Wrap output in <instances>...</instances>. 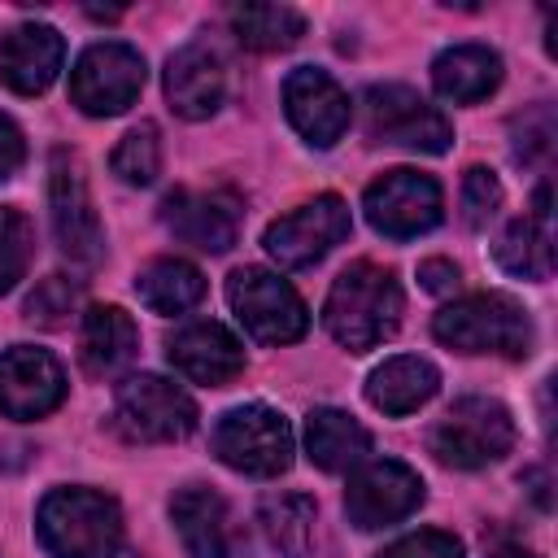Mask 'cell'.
I'll list each match as a JSON object with an SVG mask.
<instances>
[{
  "label": "cell",
  "instance_id": "1",
  "mask_svg": "<svg viewBox=\"0 0 558 558\" xmlns=\"http://www.w3.org/2000/svg\"><path fill=\"white\" fill-rule=\"evenodd\" d=\"M323 323L353 353L384 344L401 323V288H397L392 270H384L375 262L344 266L327 292Z\"/></svg>",
  "mask_w": 558,
  "mask_h": 558
},
{
  "label": "cell",
  "instance_id": "2",
  "mask_svg": "<svg viewBox=\"0 0 558 558\" xmlns=\"http://www.w3.org/2000/svg\"><path fill=\"white\" fill-rule=\"evenodd\" d=\"M35 532L52 558H109L122 541V510L96 488H52L39 501Z\"/></svg>",
  "mask_w": 558,
  "mask_h": 558
},
{
  "label": "cell",
  "instance_id": "3",
  "mask_svg": "<svg viewBox=\"0 0 558 558\" xmlns=\"http://www.w3.org/2000/svg\"><path fill=\"white\" fill-rule=\"evenodd\" d=\"M432 331L440 344L458 353H497V357H527L536 340L527 310L501 292H475L445 305L432 318Z\"/></svg>",
  "mask_w": 558,
  "mask_h": 558
},
{
  "label": "cell",
  "instance_id": "4",
  "mask_svg": "<svg viewBox=\"0 0 558 558\" xmlns=\"http://www.w3.org/2000/svg\"><path fill=\"white\" fill-rule=\"evenodd\" d=\"M427 445H432V453L445 466L475 471V466H488L501 453H510V445H514V418L493 397H462L432 427Z\"/></svg>",
  "mask_w": 558,
  "mask_h": 558
},
{
  "label": "cell",
  "instance_id": "5",
  "mask_svg": "<svg viewBox=\"0 0 558 558\" xmlns=\"http://www.w3.org/2000/svg\"><path fill=\"white\" fill-rule=\"evenodd\" d=\"M214 453L240 475H283L292 466V427L270 405H235L214 423Z\"/></svg>",
  "mask_w": 558,
  "mask_h": 558
},
{
  "label": "cell",
  "instance_id": "6",
  "mask_svg": "<svg viewBox=\"0 0 558 558\" xmlns=\"http://www.w3.org/2000/svg\"><path fill=\"white\" fill-rule=\"evenodd\" d=\"M113 427L131 445H170V440L192 436L196 401L179 384H170L161 375H131V379L118 384Z\"/></svg>",
  "mask_w": 558,
  "mask_h": 558
},
{
  "label": "cell",
  "instance_id": "7",
  "mask_svg": "<svg viewBox=\"0 0 558 558\" xmlns=\"http://www.w3.org/2000/svg\"><path fill=\"white\" fill-rule=\"evenodd\" d=\"M362 122L375 144H397L410 153H445L453 144L449 118L427 105L414 87L401 83H375L362 96Z\"/></svg>",
  "mask_w": 558,
  "mask_h": 558
},
{
  "label": "cell",
  "instance_id": "8",
  "mask_svg": "<svg viewBox=\"0 0 558 558\" xmlns=\"http://www.w3.org/2000/svg\"><path fill=\"white\" fill-rule=\"evenodd\" d=\"M227 301L244 323V331L262 344H292L310 327V314L296 288L266 266H240L227 279Z\"/></svg>",
  "mask_w": 558,
  "mask_h": 558
},
{
  "label": "cell",
  "instance_id": "9",
  "mask_svg": "<svg viewBox=\"0 0 558 558\" xmlns=\"http://www.w3.org/2000/svg\"><path fill=\"white\" fill-rule=\"evenodd\" d=\"M144 92V57L131 44H92L70 70V100L92 118H113Z\"/></svg>",
  "mask_w": 558,
  "mask_h": 558
},
{
  "label": "cell",
  "instance_id": "10",
  "mask_svg": "<svg viewBox=\"0 0 558 558\" xmlns=\"http://www.w3.org/2000/svg\"><path fill=\"white\" fill-rule=\"evenodd\" d=\"M362 209H366V222L388 235V240H414L423 231H432L445 214V201H440V183L423 170H388L379 174L366 196H362Z\"/></svg>",
  "mask_w": 558,
  "mask_h": 558
},
{
  "label": "cell",
  "instance_id": "11",
  "mask_svg": "<svg viewBox=\"0 0 558 558\" xmlns=\"http://www.w3.org/2000/svg\"><path fill=\"white\" fill-rule=\"evenodd\" d=\"M48 205H52V231L57 244L70 262L78 266H96L105 253V235H100V218L87 192V174L83 161L65 148L52 153V170H48Z\"/></svg>",
  "mask_w": 558,
  "mask_h": 558
},
{
  "label": "cell",
  "instance_id": "12",
  "mask_svg": "<svg viewBox=\"0 0 558 558\" xmlns=\"http://www.w3.org/2000/svg\"><path fill=\"white\" fill-rule=\"evenodd\" d=\"M353 218H349V205L340 196H314L305 205H296L292 214L275 218L262 235L266 253L283 266V270H301V266H314L318 257H327L344 235H349Z\"/></svg>",
  "mask_w": 558,
  "mask_h": 558
},
{
  "label": "cell",
  "instance_id": "13",
  "mask_svg": "<svg viewBox=\"0 0 558 558\" xmlns=\"http://www.w3.org/2000/svg\"><path fill=\"white\" fill-rule=\"evenodd\" d=\"M418 506H423V480H418V471H410V466L397 462V458L362 462V466L349 475L344 510H349V523L362 527V532L401 523V519L414 514Z\"/></svg>",
  "mask_w": 558,
  "mask_h": 558
},
{
  "label": "cell",
  "instance_id": "14",
  "mask_svg": "<svg viewBox=\"0 0 558 558\" xmlns=\"http://www.w3.org/2000/svg\"><path fill=\"white\" fill-rule=\"evenodd\" d=\"M65 401V371L48 349L13 344L0 353V414L44 418Z\"/></svg>",
  "mask_w": 558,
  "mask_h": 558
},
{
  "label": "cell",
  "instance_id": "15",
  "mask_svg": "<svg viewBox=\"0 0 558 558\" xmlns=\"http://www.w3.org/2000/svg\"><path fill=\"white\" fill-rule=\"evenodd\" d=\"M283 113L314 148H331L349 131V96L327 70L314 65H301L283 78Z\"/></svg>",
  "mask_w": 558,
  "mask_h": 558
},
{
  "label": "cell",
  "instance_id": "16",
  "mask_svg": "<svg viewBox=\"0 0 558 558\" xmlns=\"http://www.w3.org/2000/svg\"><path fill=\"white\" fill-rule=\"evenodd\" d=\"M166 357L183 379L205 384V388H222L244 371V344L214 318H196L179 327L166 340Z\"/></svg>",
  "mask_w": 558,
  "mask_h": 558
},
{
  "label": "cell",
  "instance_id": "17",
  "mask_svg": "<svg viewBox=\"0 0 558 558\" xmlns=\"http://www.w3.org/2000/svg\"><path fill=\"white\" fill-rule=\"evenodd\" d=\"M161 222L201 253H227L240 231V205L227 192H170L161 201Z\"/></svg>",
  "mask_w": 558,
  "mask_h": 558
},
{
  "label": "cell",
  "instance_id": "18",
  "mask_svg": "<svg viewBox=\"0 0 558 558\" xmlns=\"http://www.w3.org/2000/svg\"><path fill=\"white\" fill-rule=\"evenodd\" d=\"M65 61V39L48 22H22L0 44V78L17 96H39L52 87Z\"/></svg>",
  "mask_w": 558,
  "mask_h": 558
},
{
  "label": "cell",
  "instance_id": "19",
  "mask_svg": "<svg viewBox=\"0 0 558 558\" xmlns=\"http://www.w3.org/2000/svg\"><path fill=\"white\" fill-rule=\"evenodd\" d=\"M227 74L209 44H187L166 61V100L179 118L201 122L222 105Z\"/></svg>",
  "mask_w": 558,
  "mask_h": 558
},
{
  "label": "cell",
  "instance_id": "20",
  "mask_svg": "<svg viewBox=\"0 0 558 558\" xmlns=\"http://www.w3.org/2000/svg\"><path fill=\"white\" fill-rule=\"evenodd\" d=\"M140 331L122 305H92L78 327V362L92 379H113L135 362Z\"/></svg>",
  "mask_w": 558,
  "mask_h": 558
},
{
  "label": "cell",
  "instance_id": "21",
  "mask_svg": "<svg viewBox=\"0 0 558 558\" xmlns=\"http://www.w3.org/2000/svg\"><path fill=\"white\" fill-rule=\"evenodd\" d=\"M170 519L187 558H231V514L214 488L205 484L179 488L170 497Z\"/></svg>",
  "mask_w": 558,
  "mask_h": 558
},
{
  "label": "cell",
  "instance_id": "22",
  "mask_svg": "<svg viewBox=\"0 0 558 558\" xmlns=\"http://www.w3.org/2000/svg\"><path fill=\"white\" fill-rule=\"evenodd\" d=\"M493 257H497L501 270H510L519 279H549V270H554V231H549V187L545 183L536 187L532 214L514 218L501 231Z\"/></svg>",
  "mask_w": 558,
  "mask_h": 558
},
{
  "label": "cell",
  "instance_id": "23",
  "mask_svg": "<svg viewBox=\"0 0 558 558\" xmlns=\"http://www.w3.org/2000/svg\"><path fill=\"white\" fill-rule=\"evenodd\" d=\"M436 388H440V371H436L427 357L401 353V357H388L384 366L371 371V379H366V401H371L375 410L401 418V414H414L418 405H427V401L436 397Z\"/></svg>",
  "mask_w": 558,
  "mask_h": 558
},
{
  "label": "cell",
  "instance_id": "24",
  "mask_svg": "<svg viewBox=\"0 0 558 558\" xmlns=\"http://www.w3.org/2000/svg\"><path fill=\"white\" fill-rule=\"evenodd\" d=\"M432 83L453 105H475L497 92L501 83V57L484 44H453L432 61Z\"/></svg>",
  "mask_w": 558,
  "mask_h": 558
},
{
  "label": "cell",
  "instance_id": "25",
  "mask_svg": "<svg viewBox=\"0 0 558 558\" xmlns=\"http://www.w3.org/2000/svg\"><path fill=\"white\" fill-rule=\"evenodd\" d=\"M305 453L323 471H349L371 453V432L353 414L318 405L305 418Z\"/></svg>",
  "mask_w": 558,
  "mask_h": 558
},
{
  "label": "cell",
  "instance_id": "26",
  "mask_svg": "<svg viewBox=\"0 0 558 558\" xmlns=\"http://www.w3.org/2000/svg\"><path fill=\"white\" fill-rule=\"evenodd\" d=\"M262 532L279 558H314L318 536V506L305 493H279L262 501Z\"/></svg>",
  "mask_w": 558,
  "mask_h": 558
},
{
  "label": "cell",
  "instance_id": "27",
  "mask_svg": "<svg viewBox=\"0 0 558 558\" xmlns=\"http://www.w3.org/2000/svg\"><path fill=\"white\" fill-rule=\"evenodd\" d=\"M135 292L153 314H183L205 296V275L183 257H157L135 275Z\"/></svg>",
  "mask_w": 558,
  "mask_h": 558
},
{
  "label": "cell",
  "instance_id": "28",
  "mask_svg": "<svg viewBox=\"0 0 558 558\" xmlns=\"http://www.w3.org/2000/svg\"><path fill=\"white\" fill-rule=\"evenodd\" d=\"M227 22L235 39L253 52H279L305 35V17L292 4H231Z\"/></svg>",
  "mask_w": 558,
  "mask_h": 558
},
{
  "label": "cell",
  "instance_id": "29",
  "mask_svg": "<svg viewBox=\"0 0 558 558\" xmlns=\"http://www.w3.org/2000/svg\"><path fill=\"white\" fill-rule=\"evenodd\" d=\"M109 166H113V174H118L122 183L148 187V183L157 179V170H161V135H157V126H153V122L131 126V131L118 140Z\"/></svg>",
  "mask_w": 558,
  "mask_h": 558
},
{
  "label": "cell",
  "instance_id": "30",
  "mask_svg": "<svg viewBox=\"0 0 558 558\" xmlns=\"http://www.w3.org/2000/svg\"><path fill=\"white\" fill-rule=\"evenodd\" d=\"M74 305H78V283L70 275H48V279L35 283V292L26 296L22 314L35 327H61L74 314Z\"/></svg>",
  "mask_w": 558,
  "mask_h": 558
},
{
  "label": "cell",
  "instance_id": "31",
  "mask_svg": "<svg viewBox=\"0 0 558 558\" xmlns=\"http://www.w3.org/2000/svg\"><path fill=\"white\" fill-rule=\"evenodd\" d=\"M31 253H35L31 222H26L17 209L0 205V292H9V288H13V283L26 275Z\"/></svg>",
  "mask_w": 558,
  "mask_h": 558
},
{
  "label": "cell",
  "instance_id": "32",
  "mask_svg": "<svg viewBox=\"0 0 558 558\" xmlns=\"http://www.w3.org/2000/svg\"><path fill=\"white\" fill-rule=\"evenodd\" d=\"M497 209H501V183H497V174L484 170V166H471L462 174V218H466V227H475V231L488 227Z\"/></svg>",
  "mask_w": 558,
  "mask_h": 558
},
{
  "label": "cell",
  "instance_id": "33",
  "mask_svg": "<svg viewBox=\"0 0 558 558\" xmlns=\"http://www.w3.org/2000/svg\"><path fill=\"white\" fill-rule=\"evenodd\" d=\"M549 153H554V113L541 105L536 113L514 122V157L536 166V161H549Z\"/></svg>",
  "mask_w": 558,
  "mask_h": 558
},
{
  "label": "cell",
  "instance_id": "34",
  "mask_svg": "<svg viewBox=\"0 0 558 558\" xmlns=\"http://www.w3.org/2000/svg\"><path fill=\"white\" fill-rule=\"evenodd\" d=\"M379 558H462V541L449 536V532L427 527V532H410V536H401V541L388 545Z\"/></svg>",
  "mask_w": 558,
  "mask_h": 558
},
{
  "label": "cell",
  "instance_id": "35",
  "mask_svg": "<svg viewBox=\"0 0 558 558\" xmlns=\"http://www.w3.org/2000/svg\"><path fill=\"white\" fill-rule=\"evenodd\" d=\"M22 157H26V140H22L17 122H13L9 113H0V183L17 174Z\"/></svg>",
  "mask_w": 558,
  "mask_h": 558
},
{
  "label": "cell",
  "instance_id": "36",
  "mask_svg": "<svg viewBox=\"0 0 558 558\" xmlns=\"http://www.w3.org/2000/svg\"><path fill=\"white\" fill-rule=\"evenodd\" d=\"M418 279H423L427 292H453V288H458V266L445 262V257H427V262L418 266Z\"/></svg>",
  "mask_w": 558,
  "mask_h": 558
},
{
  "label": "cell",
  "instance_id": "37",
  "mask_svg": "<svg viewBox=\"0 0 558 558\" xmlns=\"http://www.w3.org/2000/svg\"><path fill=\"white\" fill-rule=\"evenodd\" d=\"M488 558H536V554H527V549H519V545H497Z\"/></svg>",
  "mask_w": 558,
  "mask_h": 558
},
{
  "label": "cell",
  "instance_id": "38",
  "mask_svg": "<svg viewBox=\"0 0 558 558\" xmlns=\"http://www.w3.org/2000/svg\"><path fill=\"white\" fill-rule=\"evenodd\" d=\"M109 558H144V554H135V549H113Z\"/></svg>",
  "mask_w": 558,
  "mask_h": 558
}]
</instances>
